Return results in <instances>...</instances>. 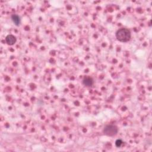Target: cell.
I'll list each match as a JSON object with an SVG mask.
<instances>
[{
    "label": "cell",
    "instance_id": "6da1fadb",
    "mask_svg": "<svg viewBox=\"0 0 152 152\" xmlns=\"http://www.w3.org/2000/svg\"><path fill=\"white\" fill-rule=\"evenodd\" d=\"M116 37L120 42H128L131 38L130 31L125 28L120 29L117 32Z\"/></svg>",
    "mask_w": 152,
    "mask_h": 152
},
{
    "label": "cell",
    "instance_id": "7a4b0ae2",
    "mask_svg": "<svg viewBox=\"0 0 152 152\" xmlns=\"http://www.w3.org/2000/svg\"><path fill=\"white\" fill-rule=\"evenodd\" d=\"M118 131V129L117 127L113 125H106L104 128L103 133L105 135L111 137V136L116 135Z\"/></svg>",
    "mask_w": 152,
    "mask_h": 152
},
{
    "label": "cell",
    "instance_id": "3957f363",
    "mask_svg": "<svg viewBox=\"0 0 152 152\" xmlns=\"http://www.w3.org/2000/svg\"><path fill=\"white\" fill-rule=\"evenodd\" d=\"M7 44L9 45H13L16 42V38L12 35H9L6 38Z\"/></svg>",
    "mask_w": 152,
    "mask_h": 152
},
{
    "label": "cell",
    "instance_id": "277c9868",
    "mask_svg": "<svg viewBox=\"0 0 152 152\" xmlns=\"http://www.w3.org/2000/svg\"><path fill=\"white\" fill-rule=\"evenodd\" d=\"M83 83L84 85L87 86V87H90L93 84V80L92 78L87 77H85L83 79Z\"/></svg>",
    "mask_w": 152,
    "mask_h": 152
},
{
    "label": "cell",
    "instance_id": "5b68a950",
    "mask_svg": "<svg viewBox=\"0 0 152 152\" xmlns=\"http://www.w3.org/2000/svg\"><path fill=\"white\" fill-rule=\"evenodd\" d=\"M11 19H12L13 22H14V23L16 25V26H19L20 22H21V20H20V18L19 15L16 14H13L12 16H11Z\"/></svg>",
    "mask_w": 152,
    "mask_h": 152
},
{
    "label": "cell",
    "instance_id": "8992f818",
    "mask_svg": "<svg viewBox=\"0 0 152 152\" xmlns=\"http://www.w3.org/2000/svg\"><path fill=\"white\" fill-rule=\"evenodd\" d=\"M122 143V142L121 140H117L116 142H115V144H116L117 147H120L121 146V144Z\"/></svg>",
    "mask_w": 152,
    "mask_h": 152
}]
</instances>
